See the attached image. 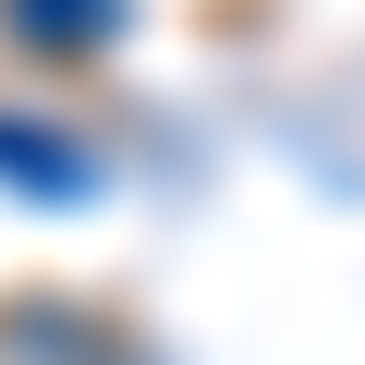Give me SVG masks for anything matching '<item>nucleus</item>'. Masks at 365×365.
Returning <instances> with one entry per match:
<instances>
[{
	"instance_id": "1",
	"label": "nucleus",
	"mask_w": 365,
	"mask_h": 365,
	"mask_svg": "<svg viewBox=\"0 0 365 365\" xmlns=\"http://www.w3.org/2000/svg\"><path fill=\"white\" fill-rule=\"evenodd\" d=\"M122 0H13V37L25 49H98Z\"/></svg>"
}]
</instances>
